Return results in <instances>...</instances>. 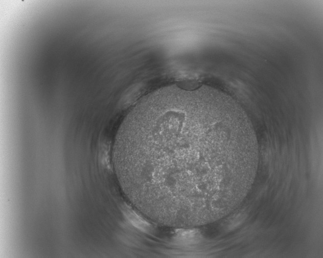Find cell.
<instances>
[{"instance_id":"obj_1","label":"cell","mask_w":323,"mask_h":258,"mask_svg":"<svg viewBox=\"0 0 323 258\" xmlns=\"http://www.w3.org/2000/svg\"><path fill=\"white\" fill-rule=\"evenodd\" d=\"M258 161L242 107L205 85H171L146 96L123 121L113 149L116 175L132 205L155 223L182 228L235 211Z\"/></svg>"}]
</instances>
